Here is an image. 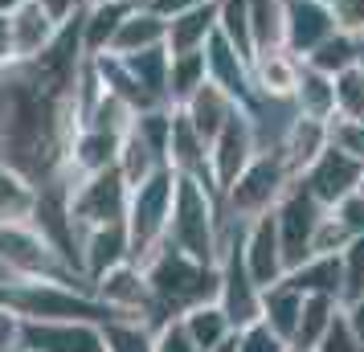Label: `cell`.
<instances>
[{"mask_svg":"<svg viewBox=\"0 0 364 352\" xmlns=\"http://www.w3.org/2000/svg\"><path fill=\"white\" fill-rule=\"evenodd\" d=\"M82 62L86 50L74 13L41 53L0 66V164L17 168L33 188L74 181L66 160L78 132L74 95Z\"/></svg>","mask_w":364,"mask_h":352,"instance_id":"cell-1","label":"cell"},{"mask_svg":"<svg viewBox=\"0 0 364 352\" xmlns=\"http://www.w3.org/2000/svg\"><path fill=\"white\" fill-rule=\"evenodd\" d=\"M151 291V319L148 328H164L168 319H181L200 303H217V262H197L193 254L160 242L139 262Z\"/></svg>","mask_w":364,"mask_h":352,"instance_id":"cell-2","label":"cell"},{"mask_svg":"<svg viewBox=\"0 0 364 352\" xmlns=\"http://www.w3.org/2000/svg\"><path fill=\"white\" fill-rule=\"evenodd\" d=\"M0 307L17 319H86V324H107L115 311L99 303L86 287L58 283V279H0Z\"/></svg>","mask_w":364,"mask_h":352,"instance_id":"cell-3","label":"cell"},{"mask_svg":"<svg viewBox=\"0 0 364 352\" xmlns=\"http://www.w3.org/2000/svg\"><path fill=\"white\" fill-rule=\"evenodd\" d=\"M221 230H225V213H221V197L209 185H200L193 176L176 172V193H172V218H168L164 242L176 250L193 254L197 262H217L221 250Z\"/></svg>","mask_w":364,"mask_h":352,"instance_id":"cell-4","label":"cell"},{"mask_svg":"<svg viewBox=\"0 0 364 352\" xmlns=\"http://www.w3.org/2000/svg\"><path fill=\"white\" fill-rule=\"evenodd\" d=\"M295 172L287 168L279 148H262L250 156V164L233 176V185L221 193V213L230 221H250L258 213H270L279 197L291 188Z\"/></svg>","mask_w":364,"mask_h":352,"instance_id":"cell-5","label":"cell"},{"mask_svg":"<svg viewBox=\"0 0 364 352\" xmlns=\"http://www.w3.org/2000/svg\"><path fill=\"white\" fill-rule=\"evenodd\" d=\"M172 193H176V172L172 168H156L148 181L132 185L127 197V242H132V262L139 267L168 234V218H172Z\"/></svg>","mask_w":364,"mask_h":352,"instance_id":"cell-6","label":"cell"},{"mask_svg":"<svg viewBox=\"0 0 364 352\" xmlns=\"http://www.w3.org/2000/svg\"><path fill=\"white\" fill-rule=\"evenodd\" d=\"M0 262L17 279H58V283L86 287V279L53 250L50 238L33 221H0Z\"/></svg>","mask_w":364,"mask_h":352,"instance_id":"cell-7","label":"cell"},{"mask_svg":"<svg viewBox=\"0 0 364 352\" xmlns=\"http://www.w3.org/2000/svg\"><path fill=\"white\" fill-rule=\"evenodd\" d=\"M127 197H132V185L123 181L115 164L90 172V176H74L70 181V221L78 230V242H82V230L127 218Z\"/></svg>","mask_w":364,"mask_h":352,"instance_id":"cell-8","label":"cell"},{"mask_svg":"<svg viewBox=\"0 0 364 352\" xmlns=\"http://www.w3.org/2000/svg\"><path fill=\"white\" fill-rule=\"evenodd\" d=\"M270 213H274V225H279L282 262H287V270H295L299 262H307V258H311L315 225H319V218H323L328 209L315 201L299 181H291V188L279 197V205H274Z\"/></svg>","mask_w":364,"mask_h":352,"instance_id":"cell-9","label":"cell"},{"mask_svg":"<svg viewBox=\"0 0 364 352\" xmlns=\"http://www.w3.org/2000/svg\"><path fill=\"white\" fill-rule=\"evenodd\" d=\"M17 352H107L99 324L86 319H21Z\"/></svg>","mask_w":364,"mask_h":352,"instance_id":"cell-10","label":"cell"},{"mask_svg":"<svg viewBox=\"0 0 364 352\" xmlns=\"http://www.w3.org/2000/svg\"><path fill=\"white\" fill-rule=\"evenodd\" d=\"M360 172H364L360 160H352L348 151H340V148H331V144H328V148L319 151L311 164L299 172L295 181L307 188V193H311L323 209H331L336 201H344L348 193H356V185H360Z\"/></svg>","mask_w":364,"mask_h":352,"instance_id":"cell-11","label":"cell"},{"mask_svg":"<svg viewBox=\"0 0 364 352\" xmlns=\"http://www.w3.org/2000/svg\"><path fill=\"white\" fill-rule=\"evenodd\" d=\"M258 151V139H254V123H250L246 107H237L230 115V123L209 139V176H213L217 193H225L233 185V176L250 164V156Z\"/></svg>","mask_w":364,"mask_h":352,"instance_id":"cell-12","label":"cell"},{"mask_svg":"<svg viewBox=\"0 0 364 352\" xmlns=\"http://www.w3.org/2000/svg\"><path fill=\"white\" fill-rule=\"evenodd\" d=\"M90 295L99 303H107L123 319H144V324L151 319V291H148L144 270L135 267V262H119L107 274H99L90 283Z\"/></svg>","mask_w":364,"mask_h":352,"instance_id":"cell-13","label":"cell"},{"mask_svg":"<svg viewBox=\"0 0 364 352\" xmlns=\"http://www.w3.org/2000/svg\"><path fill=\"white\" fill-rule=\"evenodd\" d=\"M331 33H336V21H331L328 0H287L282 4V50L295 53L299 62Z\"/></svg>","mask_w":364,"mask_h":352,"instance_id":"cell-14","label":"cell"},{"mask_svg":"<svg viewBox=\"0 0 364 352\" xmlns=\"http://www.w3.org/2000/svg\"><path fill=\"white\" fill-rule=\"evenodd\" d=\"M242 258H246V270L254 274L258 287L279 283L282 274H287L274 213H258V218H250L246 225H242Z\"/></svg>","mask_w":364,"mask_h":352,"instance_id":"cell-15","label":"cell"},{"mask_svg":"<svg viewBox=\"0 0 364 352\" xmlns=\"http://www.w3.org/2000/svg\"><path fill=\"white\" fill-rule=\"evenodd\" d=\"M200 53H205V74H209V82L221 86L237 107H246V102L254 99V74H250V58L246 53H237L221 33L209 37Z\"/></svg>","mask_w":364,"mask_h":352,"instance_id":"cell-16","label":"cell"},{"mask_svg":"<svg viewBox=\"0 0 364 352\" xmlns=\"http://www.w3.org/2000/svg\"><path fill=\"white\" fill-rule=\"evenodd\" d=\"M82 279L86 287L95 283L99 274H107L119 262H132V242H127V225L123 221H111V225H95V230H82Z\"/></svg>","mask_w":364,"mask_h":352,"instance_id":"cell-17","label":"cell"},{"mask_svg":"<svg viewBox=\"0 0 364 352\" xmlns=\"http://www.w3.org/2000/svg\"><path fill=\"white\" fill-rule=\"evenodd\" d=\"M168 168L181 172V176H193V181H200V185H209L217 193L213 176H209V144L193 132V123L176 107H172V127H168Z\"/></svg>","mask_w":364,"mask_h":352,"instance_id":"cell-18","label":"cell"},{"mask_svg":"<svg viewBox=\"0 0 364 352\" xmlns=\"http://www.w3.org/2000/svg\"><path fill=\"white\" fill-rule=\"evenodd\" d=\"M213 33H217V0L164 17V50L168 53H197V50H205V41Z\"/></svg>","mask_w":364,"mask_h":352,"instance_id":"cell-19","label":"cell"},{"mask_svg":"<svg viewBox=\"0 0 364 352\" xmlns=\"http://www.w3.org/2000/svg\"><path fill=\"white\" fill-rule=\"evenodd\" d=\"M139 0H90L86 9H78V33H82V50L86 58L107 53L115 29L123 25V17L132 13Z\"/></svg>","mask_w":364,"mask_h":352,"instance_id":"cell-20","label":"cell"},{"mask_svg":"<svg viewBox=\"0 0 364 352\" xmlns=\"http://www.w3.org/2000/svg\"><path fill=\"white\" fill-rule=\"evenodd\" d=\"M156 46H164V17L156 9H148V0H139L132 13L123 17V25L115 29L107 53L127 58V53H144V50H156Z\"/></svg>","mask_w":364,"mask_h":352,"instance_id":"cell-21","label":"cell"},{"mask_svg":"<svg viewBox=\"0 0 364 352\" xmlns=\"http://www.w3.org/2000/svg\"><path fill=\"white\" fill-rule=\"evenodd\" d=\"M119 132H102V127H78L74 139H70V176H90V172H102V168L115 164L119 156Z\"/></svg>","mask_w":364,"mask_h":352,"instance_id":"cell-22","label":"cell"},{"mask_svg":"<svg viewBox=\"0 0 364 352\" xmlns=\"http://www.w3.org/2000/svg\"><path fill=\"white\" fill-rule=\"evenodd\" d=\"M176 111H181V115L188 119V123H193V132H197L200 139L209 144V139H213V135L221 132V127H225V123H230V115L237 111V102H233L230 95L221 90V86L205 82V86L197 90V95H193L188 102H181Z\"/></svg>","mask_w":364,"mask_h":352,"instance_id":"cell-23","label":"cell"},{"mask_svg":"<svg viewBox=\"0 0 364 352\" xmlns=\"http://www.w3.org/2000/svg\"><path fill=\"white\" fill-rule=\"evenodd\" d=\"M299 62L295 53L287 50H266L250 58V74H254V95H270V99H291L299 78Z\"/></svg>","mask_w":364,"mask_h":352,"instance_id":"cell-24","label":"cell"},{"mask_svg":"<svg viewBox=\"0 0 364 352\" xmlns=\"http://www.w3.org/2000/svg\"><path fill=\"white\" fill-rule=\"evenodd\" d=\"M323 148H328V123H323V119H303V115H295L291 123H287L282 139H279L282 160H287V168H291L295 176H299L307 164H311V160H315Z\"/></svg>","mask_w":364,"mask_h":352,"instance_id":"cell-25","label":"cell"},{"mask_svg":"<svg viewBox=\"0 0 364 352\" xmlns=\"http://www.w3.org/2000/svg\"><path fill=\"white\" fill-rule=\"evenodd\" d=\"M9 29H13V53H17V58H33V53H41L53 37H58L62 25H58L37 0H29V4H21L17 13L9 17Z\"/></svg>","mask_w":364,"mask_h":352,"instance_id":"cell-26","label":"cell"},{"mask_svg":"<svg viewBox=\"0 0 364 352\" xmlns=\"http://www.w3.org/2000/svg\"><path fill=\"white\" fill-rule=\"evenodd\" d=\"M291 107H295V115H303V119H323V123H328V119L336 115V78L323 74V70L299 66L295 90H291Z\"/></svg>","mask_w":364,"mask_h":352,"instance_id":"cell-27","label":"cell"},{"mask_svg":"<svg viewBox=\"0 0 364 352\" xmlns=\"http://www.w3.org/2000/svg\"><path fill=\"white\" fill-rule=\"evenodd\" d=\"M299 311H303V295H299L287 279L262 287V316H258V319H262L274 336H282L287 344H291V336H295Z\"/></svg>","mask_w":364,"mask_h":352,"instance_id":"cell-28","label":"cell"},{"mask_svg":"<svg viewBox=\"0 0 364 352\" xmlns=\"http://www.w3.org/2000/svg\"><path fill=\"white\" fill-rule=\"evenodd\" d=\"M299 295H331L340 299V254H311L307 262L282 274Z\"/></svg>","mask_w":364,"mask_h":352,"instance_id":"cell-29","label":"cell"},{"mask_svg":"<svg viewBox=\"0 0 364 352\" xmlns=\"http://www.w3.org/2000/svg\"><path fill=\"white\" fill-rule=\"evenodd\" d=\"M364 62V41L360 37H348V33H336L331 37H323L319 46H315L307 58H303V66H311V70H323V74H340V70H348V66H360Z\"/></svg>","mask_w":364,"mask_h":352,"instance_id":"cell-30","label":"cell"},{"mask_svg":"<svg viewBox=\"0 0 364 352\" xmlns=\"http://www.w3.org/2000/svg\"><path fill=\"white\" fill-rule=\"evenodd\" d=\"M209 82L205 53H168V107H181Z\"/></svg>","mask_w":364,"mask_h":352,"instance_id":"cell-31","label":"cell"},{"mask_svg":"<svg viewBox=\"0 0 364 352\" xmlns=\"http://www.w3.org/2000/svg\"><path fill=\"white\" fill-rule=\"evenodd\" d=\"M181 328H184V336H188L200 352L217 348L221 340H230V336H233V324L225 319V311H221L217 303H200V307H193V311H184Z\"/></svg>","mask_w":364,"mask_h":352,"instance_id":"cell-32","label":"cell"},{"mask_svg":"<svg viewBox=\"0 0 364 352\" xmlns=\"http://www.w3.org/2000/svg\"><path fill=\"white\" fill-rule=\"evenodd\" d=\"M340 307H344V303L331 299V295H303V311H299L291 348H315V344H319V336L328 332L331 316H336Z\"/></svg>","mask_w":364,"mask_h":352,"instance_id":"cell-33","label":"cell"},{"mask_svg":"<svg viewBox=\"0 0 364 352\" xmlns=\"http://www.w3.org/2000/svg\"><path fill=\"white\" fill-rule=\"evenodd\" d=\"M282 4L287 0H250V46H254V53L282 50Z\"/></svg>","mask_w":364,"mask_h":352,"instance_id":"cell-34","label":"cell"},{"mask_svg":"<svg viewBox=\"0 0 364 352\" xmlns=\"http://www.w3.org/2000/svg\"><path fill=\"white\" fill-rule=\"evenodd\" d=\"M37 205V188L21 176L17 168L0 164V221H29Z\"/></svg>","mask_w":364,"mask_h":352,"instance_id":"cell-35","label":"cell"},{"mask_svg":"<svg viewBox=\"0 0 364 352\" xmlns=\"http://www.w3.org/2000/svg\"><path fill=\"white\" fill-rule=\"evenodd\" d=\"M115 168L123 172V181H127V185H139V181H148L156 168H168V164L148 148V144H144V139H139V135L132 132V127H127V132H123V139H119Z\"/></svg>","mask_w":364,"mask_h":352,"instance_id":"cell-36","label":"cell"},{"mask_svg":"<svg viewBox=\"0 0 364 352\" xmlns=\"http://www.w3.org/2000/svg\"><path fill=\"white\" fill-rule=\"evenodd\" d=\"M99 332L107 352H151V340H156V332L144 319H123V316L99 324Z\"/></svg>","mask_w":364,"mask_h":352,"instance_id":"cell-37","label":"cell"},{"mask_svg":"<svg viewBox=\"0 0 364 352\" xmlns=\"http://www.w3.org/2000/svg\"><path fill=\"white\" fill-rule=\"evenodd\" d=\"M217 33L225 37L237 53L254 58V46H250V0H217Z\"/></svg>","mask_w":364,"mask_h":352,"instance_id":"cell-38","label":"cell"},{"mask_svg":"<svg viewBox=\"0 0 364 352\" xmlns=\"http://www.w3.org/2000/svg\"><path fill=\"white\" fill-rule=\"evenodd\" d=\"M364 295V238H352L340 250V303Z\"/></svg>","mask_w":364,"mask_h":352,"instance_id":"cell-39","label":"cell"},{"mask_svg":"<svg viewBox=\"0 0 364 352\" xmlns=\"http://www.w3.org/2000/svg\"><path fill=\"white\" fill-rule=\"evenodd\" d=\"M328 144L331 148L348 151L352 160L364 164V119H352V115H331L328 119Z\"/></svg>","mask_w":364,"mask_h":352,"instance_id":"cell-40","label":"cell"},{"mask_svg":"<svg viewBox=\"0 0 364 352\" xmlns=\"http://www.w3.org/2000/svg\"><path fill=\"white\" fill-rule=\"evenodd\" d=\"M315 352H364V340L356 336V328L348 324L344 307H340V311L331 316L328 332L319 336V344H315Z\"/></svg>","mask_w":364,"mask_h":352,"instance_id":"cell-41","label":"cell"},{"mask_svg":"<svg viewBox=\"0 0 364 352\" xmlns=\"http://www.w3.org/2000/svg\"><path fill=\"white\" fill-rule=\"evenodd\" d=\"M233 340H237V352H287L291 348L282 336H274L270 328H266L262 319H254V324H246V328H237Z\"/></svg>","mask_w":364,"mask_h":352,"instance_id":"cell-42","label":"cell"},{"mask_svg":"<svg viewBox=\"0 0 364 352\" xmlns=\"http://www.w3.org/2000/svg\"><path fill=\"white\" fill-rule=\"evenodd\" d=\"M352 242V238L344 234V225L331 218V209L319 218V225H315V238H311V254H340Z\"/></svg>","mask_w":364,"mask_h":352,"instance_id":"cell-43","label":"cell"},{"mask_svg":"<svg viewBox=\"0 0 364 352\" xmlns=\"http://www.w3.org/2000/svg\"><path fill=\"white\" fill-rule=\"evenodd\" d=\"M328 9H331V21H336L340 33L364 41V0H328Z\"/></svg>","mask_w":364,"mask_h":352,"instance_id":"cell-44","label":"cell"},{"mask_svg":"<svg viewBox=\"0 0 364 352\" xmlns=\"http://www.w3.org/2000/svg\"><path fill=\"white\" fill-rule=\"evenodd\" d=\"M331 218L344 225L348 238H364V197L360 193H348L344 201L331 205Z\"/></svg>","mask_w":364,"mask_h":352,"instance_id":"cell-45","label":"cell"},{"mask_svg":"<svg viewBox=\"0 0 364 352\" xmlns=\"http://www.w3.org/2000/svg\"><path fill=\"white\" fill-rule=\"evenodd\" d=\"M151 352H200L188 336H184L181 319H168L164 328H156V340H151Z\"/></svg>","mask_w":364,"mask_h":352,"instance_id":"cell-46","label":"cell"},{"mask_svg":"<svg viewBox=\"0 0 364 352\" xmlns=\"http://www.w3.org/2000/svg\"><path fill=\"white\" fill-rule=\"evenodd\" d=\"M17 316H9L4 307H0V352H13L17 348Z\"/></svg>","mask_w":364,"mask_h":352,"instance_id":"cell-47","label":"cell"},{"mask_svg":"<svg viewBox=\"0 0 364 352\" xmlns=\"http://www.w3.org/2000/svg\"><path fill=\"white\" fill-rule=\"evenodd\" d=\"M37 4H41V9H46V13L58 21V25H62V21H70L74 13H78V0H37Z\"/></svg>","mask_w":364,"mask_h":352,"instance_id":"cell-48","label":"cell"},{"mask_svg":"<svg viewBox=\"0 0 364 352\" xmlns=\"http://www.w3.org/2000/svg\"><path fill=\"white\" fill-rule=\"evenodd\" d=\"M197 4H209V0H148V9H156L160 17H172V13H184V9H197Z\"/></svg>","mask_w":364,"mask_h":352,"instance_id":"cell-49","label":"cell"},{"mask_svg":"<svg viewBox=\"0 0 364 352\" xmlns=\"http://www.w3.org/2000/svg\"><path fill=\"white\" fill-rule=\"evenodd\" d=\"M17 53H13V29H9V17H0V66L4 62H13Z\"/></svg>","mask_w":364,"mask_h":352,"instance_id":"cell-50","label":"cell"},{"mask_svg":"<svg viewBox=\"0 0 364 352\" xmlns=\"http://www.w3.org/2000/svg\"><path fill=\"white\" fill-rule=\"evenodd\" d=\"M21 4H29V0H0V17H13Z\"/></svg>","mask_w":364,"mask_h":352,"instance_id":"cell-51","label":"cell"},{"mask_svg":"<svg viewBox=\"0 0 364 352\" xmlns=\"http://www.w3.org/2000/svg\"><path fill=\"white\" fill-rule=\"evenodd\" d=\"M209 352H237V340L230 336V340H221V344H217V348H209Z\"/></svg>","mask_w":364,"mask_h":352,"instance_id":"cell-52","label":"cell"},{"mask_svg":"<svg viewBox=\"0 0 364 352\" xmlns=\"http://www.w3.org/2000/svg\"><path fill=\"white\" fill-rule=\"evenodd\" d=\"M356 193H360V197H364V172H360V185H356Z\"/></svg>","mask_w":364,"mask_h":352,"instance_id":"cell-53","label":"cell"},{"mask_svg":"<svg viewBox=\"0 0 364 352\" xmlns=\"http://www.w3.org/2000/svg\"><path fill=\"white\" fill-rule=\"evenodd\" d=\"M287 352H315V348H287Z\"/></svg>","mask_w":364,"mask_h":352,"instance_id":"cell-54","label":"cell"},{"mask_svg":"<svg viewBox=\"0 0 364 352\" xmlns=\"http://www.w3.org/2000/svg\"><path fill=\"white\" fill-rule=\"evenodd\" d=\"M86 4H90V0H78V9H86Z\"/></svg>","mask_w":364,"mask_h":352,"instance_id":"cell-55","label":"cell"},{"mask_svg":"<svg viewBox=\"0 0 364 352\" xmlns=\"http://www.w3.org/2000/svg\"><path fill=\"white\" fill-rule=\"evenodd\" d=\"M13 352H17V348H13Z\"/></svg>","mask_w":364,"mask_h":352,"instance_id":"cell-56","label":"cell"}]
</instances>
